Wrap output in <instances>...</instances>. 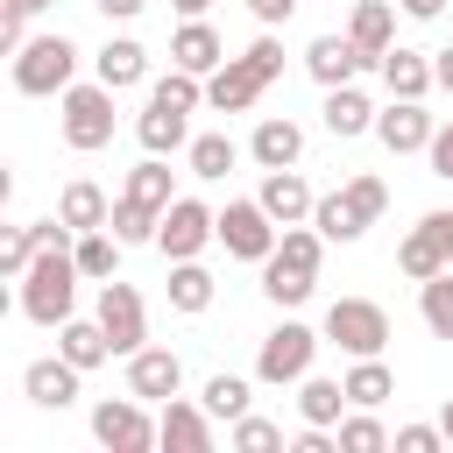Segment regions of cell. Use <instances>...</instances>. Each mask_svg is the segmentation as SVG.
Returning a JSON list of instances; mask_svg holds the SVG:
<instances>
[{"instance_id":"6da1fadb","label":"cell","mask_w":453,"mask_h":453,"mask_svg":"<svg viewBox=\"0 0 453 453\" xmlns=\"http://www.w3.org/2000/svg\"><path fill=\"white\" fill-rule=\"evenodd\" d=\"M78 283H85V269H78L71 241H64V248H42V255L28 262V276H21V319L57 333L64 319H78Z\"/></svg>"},{"instance_id":"7a4b0ae2","label":"cell","mask_w":453,"mask_h":453,"mask_svg":"<svg viewBox=\"0 0 453 453\" xmlns=\"http://www.w3.org/2000/svg\"><path fill=\"white\" fill-rule=\"evenodd\" d=\"M319 262H326V234H319L311 219H304V226H283L276 255L262 262V297L283 304V311H297V304L319 290Z\"/></svg>"},{"instance_id":"3957f363","label":"cell","mask_w":453,"mask_h":453,"mask_svg":"<svg viewBox=\"0 0 453 453\" xmlns=\"http://www.w3.org/2000/svg\"><path fill=\"white\" fill-rule=\"evenodd\" d=\"M78 85V42L71 35H28L14 50V92L28 99H64Z\"/></svg>"},{"instance_id":"277c9868","label":"cell","mask_w":453,"mask_h":453,"mask_svg":"<svg viewBox=\"0 0 453 453\" xmlns=\"http://www.w3.org/2000/svg\"><path fill=\"white\" fill-rule=\"evenodd\" d=\"M57 127H64V142L78 149V156H92V149H106L113 142V85H71L64 99H57Z\"/></svg>"},{"instance_id":"5b68a950","label":"cell","mask_w":453,"mask_h":453,"mask_svg":"<svg viewBox=\"0 0 453 453\" xmlns=\"http://www.w3.org/2000/svg\"><path fill=\"white\" fill-rule=\"evenodd\" d=\"M311 354H319V333H311L304 319H283V326L262 333V347H255V382H269V389L304 382V375H311Z\"/></svg>"},{"instance_id":"8992f818","label":"cell","mask_w":453,"mask_h":453,"mask_svg":"<svg viewBox=\"0 0 453 453\" xmlns=\"http://www.w3.org/2000/svg\"><path fill=\"white\" fill-rule=\"evenodd\" d=\"M276 241H283V226L269 219L262 198H226V205H219V248H226L234 262H269Z\"/></svg>"},{"instance_id":"52a82bcc","label":"cell","mask_w":453,"mask_h":453,"mask_svg":"<svg viewBox=\"0 0 453 453\" xmlns=\"http://www.w3.org/2000/svg\"><path fill=\"white\" fill-rule=\"evenodd\" d=\"M92 439H99L106 453H149V446H163V432H156V418H149V403H142L134 389L92 403Z\"/></svg>"},{"instance_id":"ba28073f","label":"cell","mask_w":453,"mask_h":453,"mask_svg":"<svg viewBox=\"0 0 453 453\" xmlns=\"http://www.w3.org/2000/svg\"><path fill=\"white\" fill-rule=\"evenodd\" d=\"M326 340L340 354H382L389 347V311L375 297H333L326 304Z\"/></svg>"},{"instance_id":"9c48e42d","label":"cell","mask_w":453,"mask_h":453,"mask_svg":"<svg viewBox=\"0 0 453 453\" xmlns=\"http://www.w3.org/2000/svg\"><path fill=\"white\" fill-rule=\"evenodd\" d=\"M205 241H219V212L205 205V198H170L163 205V226H156V248H163V262H191Z\"/></svg>"},{"instance_id":"30bf717a","label":"cell","mask_w":453,"mask_h":453,"mask_svg":"<svg viewBox=\"0 0 453 453\" xmlns=\"http://www.w3.org/2000/svg\"><path fill=\"white\" fill-rule=\"evenodd\" d=\"M92 319L106 326V340H113V354H120V361L149 347V304H142V290H134V283L106 276V283H99V311H92Z\"/></svg>"},{"instance_id":"8fae6325","label":"cell","mask_w":453,"mask_h":453,"mask_svg":"<svg viewBox=\"0 0 453 453\" xmlns=\"http://www.w3.org/2000/svg\"><path fill=\"white\" fill-rule=\"evenodd\" d=\"M432 134H439V120L425 113V99H389V106H375V142H382L389 156H418V149H432Z\"/></svg>"},{"instance_id":"7c38bea8","label":"cell","mask_w":453,"mask_h":453,"mask_svg":"<svg viewBox=\"0 0 453 453\" xmlns=\"http://www.w3.org/2000/svg\"><path fill=\"white\" fill-rule=\"evenodd\" d=\"M304 71L333 92V85H354L361 71H375L368 64V50L354 42V35H311V50H304Z\"/></svg>"},{"instance_id":"4fadbf2b","label":"cell","mask_w":453,"mask_h":453,"mask_svg":"<svg viewBox=\"0 0 453 453\" xmlns=\"http://www.w3.org/2000/svg\"><path fill=\"white\" fill-rule=\"evenodd\" d=\"M78 361H64V354H42V361H28L21 368V389H28V403L35 411H71L78 403Z\"/></svg>"},{"instance_id":"5bb4252c","label":"cell","mask_w":453,"mask_h":453,"mask_svg":"<svg viewBox=\"0 0 453 453\" xmlns=\"http://www.w3.org/2000/svg\"><path fill=\"white\" fill-rule=\"evenodd\" d=\"M127 389H134L142 403H170V396L184 389V361H177L170 347H142V354H127Z\"/></svg>"},{"instance_id":"9a60e30c","label":"cell","mask_w":453,"mask_h":453,"mask_svg":"<svg viewBox=\"0 0 453 453\" xmlns=\"http://www.w3.org/2000/svg\"><path fill=\"white\" fill-rule=\"evenodd\" d=\"M262 92H269V78H262L248 57H226V64L205 78V106H219V113H248Z\"/></svg>"},{"instance_id":"2e32d148","label":"cell","mask_w":453,"mask_h":453,"mask_svg":"<svg viewBox=\"0 0 453 453\" xmlns=\"http://www.w3.org/2000/svg\"><path fill=\"white\" fill-rule=\"evenodd\" d=\"M248 156H255L262 170H297V156H304V127H297L290 113H262L255 134H248Z\"/></svg>"},{"instance_id":"e0dca14e","label":"cell","mask_w":453,"mask_h":453,"mask_svg":"<svg viewBox=\"0 0 453 453\" xmlns=\"http://www.w3.org/2000/svg\"><path fill=\"white\" fill-rule=\"evenodd\" d=\"M156 432H163L170 453H212V411L191 403V396H170L163 418H156Z\"/></svg>"},{"instance_id":"ac0fdd59","label":"cell","mask_w":453,"mask_h":453,"mask_svg":"<svg viewBox=\"0 0 453 453\" xmlns=\"http://www.w3.org/2000/svg\"><path fill=\"white\" fill-rule=\"evenodd\" d=\"M170 64L177 71H191V78H212L219 64H226V42H219V28L198 14V21H184L177 35H170Z\"/></svg>"},{"instance_id":"d6986e66","label":"cell","mask_w":453,"mask_h":453,"mask_svg":"<svg viewBox=\"0 0 453 453\" xmlns=\"http://www.w3.org/2000/svg\"><path fill=\"white\" fill-rule=\"evenodd\" d=\"M255 198L269 205V219H276V226H304V219H311V205H319V198H311V184H304L297 170H262V191H255Z\"/></svg>"},{"instance_id":"ffe728a7","label":"cell","mask_w":453,"mask_h":453,"mask_svg":"<svg viewBox=\"0 0 453 453\" xmlns=\"http://www.w3.org/2000/svg\"><path fill=\"white\" fill-rule=\"evenodd\" d=\"M375 71H382V92H389V99H425V92L439 85V78H432V57H425V50H403V42L382 50Z\"/></svg>"},{"instance_id":"44dd1931","label":"cell","mask_w":453,"mask_h":453,"mask_svg":"<svg viewBox=\"0 0 453 453\" xmlns=\"http://www.w3.org/2000/svg\"><path fill=\"white\" fill-rule=\"evenodd\" d=\"M319 120H326V134H333V142L375 134V106H368V92H361V85H333V92H326V106H319Z\"/></svg>"},{"instance_id":"7402d4cb","label":"cell","mask_w":453,"mask_h":453,"mask_svg":"<svg viewBox=\"0 0 453 453\" xmlns=\"http://www.w3.org/2000/svg\"><path fill=\"white\" fill-rule=\"evenodd\" d=\"M134 142L149 149V156H177V149H191V113H177V106H142L134 113Z\"/></svg>"},{"instance_id":"603a6c76","label":"cell","mask_w":453,"mask_h":453,"mask_svg":"<svg viewBox=\"0 0 453 453\" xmlns=\"http://www.w3.org/2000/svg\"><path fill=\"white\" fill-rule=\"evenodd\" d=\"M92 78H99V85H113V92H127V85H142V78H149V50H142L134 35H106V50L92 57Z\"/></svg>"},{"instance_id":"cb8c5ba5","label":"cell","mask_w":453,"mask_h":453,"mask_svg":"<svg viewBox=\"0 0 453 453\" xmlns=\"http://www.w3.org/2000/svg\"><path fill=\"white\" fill-rule=\"evenodd\" d=\"M347 35L368 50V64H382V50H396V7H389V0H354Z\"/></svg>"},{"instance_id":"d4e9b609","label":"cell","mask_w":453,"mask_h":453,"mask_svg":"<svg viewBox=\"0 0 453 453\" xmlns=\"http://www.w3.org/2000/svg\"><path fill=\"white\" fill-rule=\"evenodd\" d=\"M57 219H64V226H78V234H92V226H106V219H113V198H106L92 177H71V184L57 191Z\"/></svg>"},{"instance_id":"484cf974","label":"cell","mask_w":453,"mask_h":453,"mask_svg":"<svg viewBox=\"0 0 453 453\" xmlns=\"http://www.w3.org/2000/svg\"><path fill=\"white\" fill-rule=\"evenodd\" d=\"M396 269L411 276V283H425V276H439V269H453V255H446V241L432 234V219H418L403 241H396Z\"/></svg>"},{"instance_id":"4316f807","label":"cell","mask_w":453,"mask_h":453,"mask_svg":"<svg viewBox=\"0 0 453 453\" xmlns=\"http://www.w3.org/2000/svg\"><path fill=\"white\" fill-rule=\"evenodd\" d=\"M340 382H347V403H361V411H382V403L396 396V375H389L382 354H354V368H347Z\"/></svg>"},{"instance_id":"83f0119b","label":"cell","mask_w":453,"mask_h":453,"mask_svg":"<svg viewBox=\"0 0 453 453\" xmlns=\"http://www.w3.org/2000/svg\"><path fill=\"white\" fill-rule=\"evenodd\" d=\"M163 290H170V311L198 319V311L212 304V290H219V283H212V269H205V262L191 255V262H170V283H163Z\"/></svg>"},{"instance_id":"f1b7e54d","label":"cell","mask_w":453,"mask_h":453,"mask_svg":"<svg viewBox=\"0 0 453 453\" xmlns=\"http://www.w3.org/2000/svg\"><path fill=\"white\" fill-rule=\"evenodd\" d=\"M57 354L78 361V368H99V361H113V340H106L99 319H64L57 326Z\"/></svg>"},{"instance_id":"f546056e","label":"cell","mask_w":453,"mask_h":453,"mask_svg":"<svg viewBox=\"0 0 453 453\" xmlns=\"http://www.w3.org/2000/svg\"><path fill=\"white\" fill-rule=\"evenodd\" d=\"M354 403H347V382H333V375H304L297 382V418L304 425H340Z\"/></svg>"},{"instance_id":"4dcf8cb0","label":"cell","mask_w":453,"mask_h":453,"mask_svg":"<svg viewBox=\"0 0 453 453\" xmlns=\"http://www.w3.org/2000/svg\"><path fill=\"white\" fill-rule=\"evenodd\" d=\"M120 248H127V241H120L113 226H92V234H78V241H71V255H78L85 283H106V276L120 269Z\"/></svg>"},{"instance_id":"1f68e13d","label":"cell","mask_w":453,"mask_h":453,"mask_svg":"<svg viewBox=\"0 0 453 453\" xmlns=\"http://www.w3.org/2000/svg\"><path fill=\"white\" fill-rule=\"evenodd\" d=\"M311 226H319V234H326V241H340V248H347V241H361V234H368V219H361V212H354V198H347V191H326V198H319V205H311Z\"/></svg>"},{"instance_id":"d6a6232c","label":"cell","mask_w":453,"mask_h":453,"mask_svg":"<svg viewBox=\"0 0 453 453\" xmlns=\"http://www.w3.org/2000/svg\"><path fill=\"white\" fill-rule=\"evenodd\" d=\"M418 319H425L432 340H453V269H439V276L418 283Z\"/></svg>"},{"instance_id":"836d02e7","label":"cell","mask_w":453,"mask_h":453,"mask_svg":"<svg viewBox=\"0 0 453 453\" xmlns=\"http://www.w3.org/2000/svg\"><path fill=\"white\" fill-rule=\"evenodd\" d=\"M120 198H134V205H149V212H163L177 191H170V170H163V156H142L134 170H127V184H120Z\"/></svg>"},{"instance_id":"e575fe53","label":"cell","mask_w":453,"mask_h":453,"mask_svg":"<svg viewBox=\"0 0 453 453\" xmlns=\"http://www.w3.org/2000/svg\"><path fill=\"white\" fill-rule=\"evenodd\" d=\"M198 403H205L219 425H234V418H248V403H255V382H248V375H212V382L198 389Z\"/></svg>"},{"instance_id":"d590c367","label":"cell","mask_w":453,"mask_h":453,"mask_svg":"<svg viewBox=\"0 0 453 453\" xmlns=\"http://www.w3.org/2000/svg\"><path fill=\"white\" fill-rule=\"evenodd\" d=\"M184 163H191V177H205V184H219L234 163H241V149L226 142V134H198L191 149H184Z\"/></svg>"},{"instance_id":"8d00e7d4","label":"cell","mask_w":453,"mask_h":453,"mask_svg":"<svg viewBox=\"0 0 453 453\" xmlns=\"http://www.w3.org/2000/svg\"><path fill=\"white\" fill-rule=\"evenodd\" d=\"M333 432H340V453H382V446H389V425H382L375 411H361V403H354Z\"/></svg>"},{"instance_id":"74e56055","label":"cell","mask_w":453,"mask_h":453,"mask_svg":"<svg viewBox=\"0 0 453 453\" xmlns=\"http://www.w3.org/2000/svg\"><path fill=\"white\" fill-rule=\"evenodd\" d=\"M35 255H42V241H35V219H28V226H7V234H0V276H7V283H21Z\"/></svg>"},{"instance_id":"f35d334b","label":"cell","mask_w":453,"mask_h":453,"mask_svg":"<svg viewBox=\"0 0 453 453\" xmlns=\"http://www.w3.org/2000/svg\"><path fill=\"white\" fill-rule=\"evenodd\" d=\"M226 446H234V453H283V425H269V418L248 411V418L226 425Z\"/></svg>"},{"instance_id":"ab89813d","label":"cell","mask_w":453,"mask_h":453,"mask_svg":"<svg viewBox=\"0 0 453 453\" xmlns=\"http://www.w3.org/2000/svg\"><path fill=\"white\" fill-rule=\"evenodd\" d=\"M127 248H142V241H156V226H163V212H149V205H134V198H113V219H106Z\"/></svg>"},{"instance_id":"60d3db41","label":"cell","mask_w":453,"mask_h":453,"mask_svg":"<svg viewBox=\"0 0 453 453\" xmlns=\"http://www.w3.org/2000/svg\"><path fill=\"white\" fill-rule=\"evenodd\" d=\"M340 191H347V198H354V212H361V219H368V226H375V219H382V212H389V184H382V177H368V170H361V177H347V184H340Z\"/></svg>"},{"instance_id":"b9f144b4","label":"cell","mask_w":453,"mask_h":453,"mask_svg":"<svg viewBox=\"0 0 453 453\" xmlns=\"http://www.w3.org/2000/svg\"><path fill=\"white\" fill-rule=\"evenodd\" d=\"M241 57H248V64H255V71H262V78H269V85H276V78H283V42H276V28H262V35H255V42H248V50H241Z\"/></svg>"},{"instance_id":"7bdbcfd3","label":"cell","mask_w":453,"mask_h":453,"mask_svg":"<svg viewBox=\"0 0 453 453\" xmlns=\"http://www.w3.org/2000/svg\"><path fill=\"white\" fill-rule=\"evenodd\" d=\"M396 453H439L446 446V432L439 425H396V439H389Z\"/></svg>"},{"instance_id":"ee69618b","label":"cell","mask_w":453,"mask_h":453,"mask_svg":"<svg viewBox=\"0 0 453 453\" xmlns=\"http://www.w3.org/2000/svg\"><path fill=\"white\" fill-rule=\"evenodd\" d=\"M425 163H432V177H446V184H453V120H439V134H432Z\"/></svg>"},{"instance_id":"f6af8a7d","label":"cell","mask_w":453,"mask_h":453,"mask_svg":"<svg viewBox=\"0 0 453 453\" xmlns=\"http://www.w3.org/2000/svg\"><path fill=\"white\" fill-rule=\"evenodd\" d=\"M248 14H255L262 28H283V21L297 14V0H248Z\"/></svg>"},{"instance_id":"bcb514c9","label":"cell","mask_w":453,"mask_h":453,"mask_svg":"<svg viewBox=\"0 0 453 453\" xmlns=\"http://www.w3.org/2000/svg\"><path fill=\"white\" fill-rule=\"evenodd\" d=\"M0 42H7V57L28 42V14H0Z\"/></svg>"},{"instance_id":"7dc6e473","label":"cell","mask_w":453,"mask_h":453,"mask_svg":"<svg viewBox=\"0 0 453 453\" xmlns=\"http://www.w3.org/2000/svg\"><path fill=\"white\" fill-rule=\"evenodd\" d=\"M92 7H99V14H106V21H134V14H142V7H149V0H92Z\"/></svg>"},{"instance_id":"c3c4849f","label":"cell","mask_w":453,"mask_h":453,"mask_svg":"<svg viewBox=\"0 0 453 453\" xmlns=\"http://www.w3.org/2000/svg\"><path fill=\"white\" fill-rule=\"evenodd\" d=\"M432 78H439V92L453 99V50H432Z\"/></svg>"},{"instance_id":"681fc988","label":"cell","mask_w":453,"mask_h":453,"mask_svg":"<svg viewBox=\"0 0 453 453\" xmlns=\"http://www.w3.org/2000/svg\"><path fill=\"white\" fill-rule=\"evenodd\" d=\"M396 7H403L411 21H439V7H446V0H396Z\"/></svg>"},{"instance_id":"f907efd6","label":"cell","mask_w":453,"mask_h":453,"mask_svg":"<svg viewBox=\"0 0 453 453\" xmlns=\"http://www.w3.org/2000/svg\"><path fill=\"white\" fill-rule=\"evenodd\" d=\"M425 219H432V234H439V241H446V255H453V212H425Z\"/></svg>"},{"instance_id":"816d5d0a","label":"cell","mask_w":453,"mask_h":453,"mask_svg":"<svg viewBox=\"0 0 453 453\" xmlns=\"http://www.w3.org/2000/svg\"><path fill=\"white\" fill-rule=\"evenodd\" d=\"M42 7H57V0H0V14H42Z\"/></svg>"},{"instance_id":"f5cc1de1","label":"cell","mask_w":453,"mask_h":453,"mask_svg":"<svg viewBox=\"0 0 453 453\" xmlns=\"http://www.w3.org/2000/svg\"><path fill=\"white\" fill-rule=\"evenodd\" d=\"M170 7H177V14H184V21H198V14H212V7H219V0H170Z\"/></svg>"},{"instance_id":"db71d44e","label":"cell","mask_w":453,"mask_h":453,"mask_svg":"<svg viewBox=\"0 0 453 453\" xmlns=\"http://www.w3.org/2000/svg\"><path fill=\"white\" fill-rule=\"evenodd\" d=\"M439 432H446V446H453V396L439 403Z\"/></svg>"}]
</instances>
